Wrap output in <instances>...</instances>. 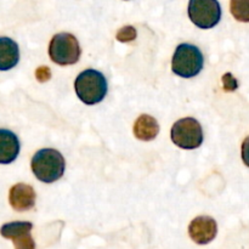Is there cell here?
<instances>
[{
  "label": "cell",
  "instance_id": "6da1fadb",
  "mask_svg": "<svg viewBox=\"0 0 249 249\" xmlns=\"http://www.w3.org/2000/svg\"><path fill=\"white\" fill-rule=\"evenodd\" d=\"M32 172L36 178L45 184L61 179L65 173V158L53 148H43L33 156L31 162Z\"/></svg>",
  "mask_w": 249,
  "mask_h": 249
},
{
  "label": "cell",
  "instance_id": "5b68a950",
  "mask_svg": "<svg viewBox=\"0 0 249 249\" xmlns=\"http://www.w3.org/2000/svg\"><path fill=\"white\" fill-rule=\"evenodd\" d=\"M170 136L173 142L184 150L198 148L203 142V130L201 124L191 117L179 119L173 125Z\"/></svg>",
  "mask_w": 249,
  "mask_h": 249
},
{
  "label": "cell",
  "instance_id": "9a60e30c",
  "mask_svg": "<svg viewBox=\"0 0 249 249\" xmlns=\"http://www.w3.org/2000/svg\"><path fill=\"white\" fill-rule=\"evenodd\" d=\"M36 79H38L40 83L46 82V80H49L51 78L50 68L46 67V66L39 67L38 70L36 71Z\"/></svg>",
  "mask_w": 249,
  "mask_h": 249
},
{
  "label": "cell",
  "instance_id": "3957f363",
  "mask_svg": "<svg viewBox=\"0 0 249 249\" xmlns=\"http://www.w3.org/2000/svg\"><path fill=\"white\" fill-rule=\"evenodd\" d=\"M203 55L197 46L192 44H180L172 58V70L182 78H192L203 68Z\"/></svg>",
  "mask_w": 249,
  "mask_h": 249
},
{
  "label": "cell",
  "instance_id": "8992f818",
  "mask_svg": "<svg viewBox=\"0 0 249 249\" xmlns=\"http://www.w3.org/2000/svg\"><path fill=\"white\" fill-rule=\"evenodd\" d=\"M189 17L198 28H213L220 22V4L218 0H190Z\"/></svg>",
  "mask_w": 249,
  "mask_h": 249
},
{
  "label": "cell",
  "instance_id": "5bb4252c",
  "mask_svg": "<svg viewBox=\"0 0 249 249\" xmlns=\"http://www.w3.org/2000/svg\"><path fill=\"white\" fill-rule=\"evenodd\" d=\"M136 36H138L136 34V29L133 26H125L117 32L116 38L121 43H129V41L135 40Z\"/></svg>",
  "mask_w": 249,
  "mask_h": 249
},
{
  "label": "cell",
  "instance_id": "e0dca14e",
  "mask_svg": "<svg viewBox=\"0 0 249 249\" xmlns=\"http://www.w3.org/2000/svg\"><path fill=\"white\" fill-rule=\"evenodd\" d=\"M224 83H225V90H230L231 91V90L237 89V82H236V79L230 74V73L225 74V77H224Z\"/></svg>",
  "mask_w": 249,
  "mask_h": 249
},
{
  "label": "cell",
  "instance_id": "7c38bea8",
  "mask_svg": "<svg viewBox=\"0 0 249 249\" xmlns=\"http://www.w3.org/2000/svg\"><path fill=\"white\" fill-rule=\"evenodd\" d=\"M160 133L158 122L148 114H141L134 124V135L141 141H151Z\"/></svg>",
  "mask_w": 249,
  "mask_h": 249
},
{
  "label": "cell",
  "instance_id": "277c9868",
  "mask_svg": "<svg viewBox=\"0 0 249 249\" xmlns=\"http://www.w3.org/2000/svg\"><path fill=\"white\" fill-rule=\"evenodd\" d=\"M80 46L77 38L71 33H58L53 36L49 45L51 61L60 66L74 65L79 61Z\"/></svg>",
  "mask_w": 249,
  "mask_h": 249
},
{
  "label": "cell",
  "instance_id": "ba28073f",
  "mask_svg": "<svg viewBox=\"0 0 249 249\" xmlns=\"http://www.w3.org/2000/svg\"><path fill=\"white\" fill-rule=\"evenodd\" d=\"M218 233L216 221L211 216H197L189 226V235L197 245H207L215 238Z\"/></svg>",
  "mask_w": 249,
  "mask_h": 249
},
{
  "label": "cell",
  "instance_id": "52a82bcc",
  "mask_svg": "<svg viewBox=\"0 0 249 249\" xmlns=\"http://www.w3.org/2000/svg\"><path fill=\"white\" fill-rule=\"evenodd\" d=\"M32 229L33 224L28 221H12L1 226L0 235L12 240L15 249H36V242L31 236Z\"/></svg>",
  "mask_w": 249,
  "mask_h": 249
},
{
  "label": "cell",
  "instance_id": "30bf717a",
  "mask_svg": "<svg viewBox=\"0 0 249 249\" xmlns=\"http://www.w3.org/2000/svg\"><path fill=\"white\" fill-rule=\"evenodd\" d=\"M19 153V141L16 134L7 129H0V164H9Z\"/></svg>",
  "mask_w": 249,
  "mask_h": 249
},
{
  "label": "cell",
  "instance_id": "7a4b0ae2",
  "mask_svg": "<svg viewBox=\"0 0 249 249\" xmlns=\"http://www.w3.org/2000/svg\"><path fill=\"white\" fill-rule=\"evenodd\" d=\"M77 96L85 105H96L105 99L107 94V80L101 72L87 70L80 73L74 82Z\"/></svg>",
  "mask_w": 249,
  "mask_h": 249
},
{
  "label": "cell",
  "instance_id": "8fae6325",
  "mask_svg": "<svg viewBox=\"0 0 249 249\" xmlns=\"http://www.w3.org/2000/svg\"><path fill=\"white\" fill-rule=\"evenodd\" d=\"M19 50L16 41L0 36V71H9L18 63Z\"/></svg>",
  "mask_w": 249,
  "mask_h": 249
},
{
  "label": "cell",
  "instance_id": "9c48e42d",
  "mask_svg": "<svg viewBox=\"0 0 249 249\" xmlns=\"http://www.w3.org/2000/svg\"><path fill=\"white\" fill-rule=\"evenodd\" d=\"M10 206L17 212L29 211L36 204V192L34 189L26 184H16L10 189Z\"/></svg>",
  "mask_w": 249,
  "mask_h": 249
},
{
  "label": "cell",
  "instance_id": "2e32d148",
  "mask_svg": "<svg viewBox=\"0 0 249 249\" xmlns=\"http://www.w3.org/2000/svg\"><path fill=\"white\" fill-rule=\"evenodd\" d=\"M241 155H242V160L247 167H249V136L245 139L242 143V148H241Z\"/></svg>",
  "mask_w": 249,
  "mask_h": 249
},
{
  "label": "cell",
  "instance_id": "4fadbf2b",
  "mask_svg": "<svg viewBox=\"0 0 249 249\" xmlns=\"http://www.w3.org/2000/svg\"><path fill=\"white\" fill-rule=\"evenodd\" d=\"M230 10L237 21L249 22V0H231Z\"/></svg>",
  "mask_w": 249,
  "mask_h": 249
}]
</instances>
